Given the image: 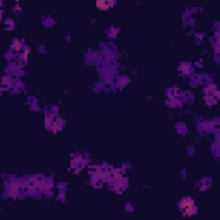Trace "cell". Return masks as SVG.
<instances>
[{
    "mask_svg": "<svg viewBox=\"0 0 220 220\" xmlns=\"http://www.w3.org/2000/svg\"><path fill=\"white\" fill-rule=\"evenodd\" d=\"M193 153H194V148L193 146H188V155H193Z\"/></svg>",
    "mask_w": 220,
    "mask_h": 220,
    "instance_id": "cell-17",
    "label": "cell"
},
{
    "mask_svg": "<svg viewBox=\"0 0 220 220\" xmlns=\"http://www.w3.org/2000/svg\"><path fill=\"white\" fill-rule=\"evenodd\" d=\"M38 52H40V53H45V52H47V48H45L43 45H40V47H38Z\"/></svg>",
    "mask_w": 220,
    "mask_h": 220,
    "instance_id": "cell-16",
    "label": "cell"
},
{
    "mask_svg": "<svg viewBox=\"0 0 220 220\" xmlns=\"http://www.w3.org/2000/svg\"><path fill=\"white\" fill-rule=\"evenodd\" d=\"M16 2H19V0H16Z\"/></svg>",
    "mask_w": 220,
    "mask_h": 220,
    "instance_id": "cell-19",
    "label": "cell"
},
{
    "mask_svg": "<svg viewBox=\"0 0 220 220\" xmlns=\"http://www.w3.org/2000/svg\"><path fill=\"white\" fill-rule=\"evenodd\" d=\"M43 24H45L47 28H52V26H55V21L50 19V17H43Z\"/></svg>",
    "mask_w": 220,
    "mask_h": 220,
    "instance_id": "cell-14",
    "label": "cell"
},
{
    "mask_svg": "<svg viewBox=\"0 0 220 220\" xmlns=\"http://www.w3.org/2000/svg\"><path fill=\"white\" fill-rule=\"evenodd\" d=\"M203 93H205V96H215V98H218L217 84H215V83H208L206 86L203 88Z\"/></svg>",
    "mask_w": 220,
    "mask_h": 220,
    "instance_id": "cell-3",
    "label": "cell"
},
{
    "mask_svg": "<svg viewBox=\"0 0 220 220\" xmlns=\"http://www.w3.org/2000/svg\"><path fill=\"white\" fill-rule=\"evenodd\" d=\"M3 26H5L7 31H12V29H16V23H14L12 17H7V19L3 21Z\"/></svg>",
    "mask_w": 220,
    "mask_h": 220,
    "instance_id": "cell-10",
    "label": "cell"
},
{
    "mask_svg": "<svg viewBox=\"0 0 220 220\" xmlns=\"http://www.w3.org/2000/svg\"><path fill=\"white\" fill-rule=\"evenodd\" d=\"M179 74H181L182 78H191L194 74V65L191 62H182V64H179Z\"/></svg>",
    "mask_w": 220,
    "mask_h": 220,
    "instance_id": "cell-2",
    "label": "cell"
},
{
    "mask_svg": "<svg viewBox=\"0 0 220 220\" xmlns=\"http://www.w3.org/2000/svg\"><path fill=\"white\" fill-rule=\"evenodd\" d=\"M113 5H115V0H96V7L102 10H107Z\"/></svg>",
    "mask_w": 220,
    "mask_h": 220,
    "instance_id": "cell-6",
    "label": "cell"
},
{
    "mask_svg": "<svg viewBox=\"0 0 220 220\" xmlns=\"http://www.w3.org/2000/svg\"><path fill=\"white\" fill-rule=\"evenodd\" d=\"M175 131H177L181 136H186V134H188V126H186L184 122H179L177 126H175Z\"/></svg>",
    "mask_w": 220,
    "mask_h": 220,
    "instance_id": "cell-9",
    "label": "cell"
},
{
    "mask_svg": "<svg viewBox=\"0 0 220 220\" xmlns=\"http://www.w3.org/2000/svg\"><path fill=\"white\" fill-rule=\"evenodd\" d=\"M193 36H194V41H196V43H203L205 33H193Z\"/></svg>",
    "mask_w": 220,
    "mask_h": 220,
    "instance_id": "cell-13",
    "label": "cell"
},
{
    "mask_svg": "<svg viewBox=\"0 0 220 220\" xmlns=\"http://www.w3.org/2000/svg\"><path fill=\"white\" fill-rule=\"evenodd\" d=\"M179 100L182 102V103H193L194 96L191 91H179Z\"/></svg>",
    "mask_w": 220,
    "mask_h": 220,
    "instance_id": "cell-4",
    "label": "cell"
},
{
    "mask_svg": "<svg viewBox=\"0 0 220 220\" xmlns=\"http://www.w3.org/2000/svg\"><path fill=\"white\" fill-rule=\"evenodd\" d=\"M113 83H115V88H124V86H127V83H129V78H127V76H119Z\"/></svg>",
    "mask_w": 220,
    "mask_h": 220,
    "instance_id": "cell-7",
    "label": "cell"
},
{
    "mask_svg": "<svg viewBox=\"0 0 220 220\" xmlns=\"http://www.w3.org/2000/svg\"><path fill=\"white\" fill-rule=\"evenodd\" d=\"M179 88L177 86H172L168 88V90H165V95H167V98H174V96H179Z\"/></svg>",
    "mask_w": 220,
    "mask_h": 220,
    "instance_id": "cell-8",
    "label": "cell"
},
{
    "mask_svg": "<svg viewBox=\"0 0 220 220\" xmlns=\"http://www.w3.org/2000/svg\"><path fill=\"white\" fill-rule=\"evenodd\" d=\"M12 14H14V16H19V14H21V7L17 5V3L12 7Z\"/></svg>",
    "mask_w": 220,
    "mask_h": 220,
    "instance_id": "cell-15",
    "label": "cell"
},
{
    "mask_svg": "<svg viewBox=\"0 0 220 220\" xmlns=\"http://www.w3.org/2000/svg\"><path fill=\"white\" fill-rule=\"evenodd\" d=\"M165 103H167V107H170V108H181L182 105V102L179 100V96H174V98H167L165 100Z\"/></svg>",
    "mask_w": 220,
    "mask_h": 220,
    "instance_id": "cell-5",
    "label": "cell"
},
{
    "mask_svg": "<svg viewBox=\"0 0 220 220\" xmlns=\"http://www.w3.org/2000/svg\"><path fill=\"white\" fill-rule=\"evenodd\" d=\"M117 35H119L117 28H113V26H112V28H108V29H107V36H108L110 40H115V38H117Z\"/></svg>",
    "mask_w": 220,
    "mask_h": 220,
    "instance_id": "cell-12",
    "label": "cell"
},
{
    "mask_svg": "<svg viewBox=\"0 0 220 220\" xmlns=\"http://www.w3.org/2000/svg\"><path fill=\"white\" fill-rule=\"evenodd\" d=\"M2 14H3V10H2V7H0V21H2Z\"/></svg>",
    "mask_w": 220,
    "mask_h": 220,
    "instance_id": "cell-18",
    "label": "cell"
},
{
    "mask_svg": "<svg viewBox=\"0 0 220 220\" xmlns=\"http://www.w3.org/2000/svg\"><path fill=\"white\" fill-rule=\"evenodd\" d=\"M210 186H212V181H210V177H206V179H201V182L198 184V189H206Z\"/></svg>",
    "mask_w": 220,
    "mask_h": 220,
    "instance_id": "cell-11",
    "label": "cell"
},
{
    "mask_svg": "<svg viewBox=\"0 0 220 220\" xmlns=\"http://www.w3.org/2000/svg\"><path fill=\"white\" fill-rule=\"evenodd\" d=\"M179 206H181V210L184 212V213L191 215L196 212V206H194V201L191 198H184V200H181V203H179Z\"/></svg>",
    "mask_w": 220,
    "mask_h": 220,
    "instance_id": "cell-1",
    "label": "cell"
}]
</instances>
